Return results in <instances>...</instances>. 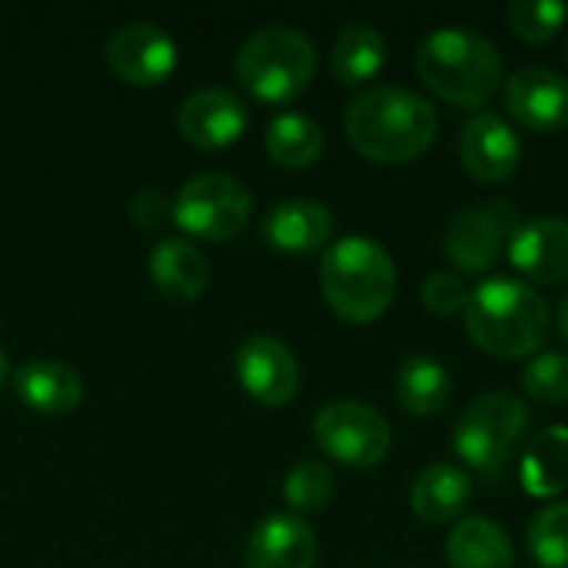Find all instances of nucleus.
<instances>
[{
  "mask_svg": "<svg viewBox=\"0 0 568 568\" xmlns=\"http://www.w3.org/2000/svg\"><path fill=\"white\" fill-rule=\"evenodd\" d=\"M180 133L200 150H223L236 143L246 130V106L233 90L203 87L190 93L176 113Z\"/></svg>",
  "mask_w": 568,
  "mask_h": 568,
  "instance_id": "nucleus-15",
  "label": "nucleus"
},
{
  "mask_svg": "<svg viewBox=\"0 0 568 568\" xmlns=\"http://www.w3.org/2000/svg\"><path fill=\"white\" fill-rule=\"evenodd\" d=\"M473 499V476L453 463H433L426 466L409 489V506L413 513L429 523V526H443L453 523L466 513Z\"/></svg>",
  "mask_w": 568,
  "mask_h": 568,
  "instance_id": "nucleus-20",
  "label": "nucleus"
},
{
  "mask_svg": "<svg viewBox=\"0 0 568 568\" xmlns=\"http://www.w3.org/2000/svg\"><path fill=\"white\" fill-rule=\"evenodd\" d=\"M566 60H568V47H566Z\"/></svg>",
  "mask_w": 568,
  "mask_h": 568,
  "instance_id": "nucleus-34",
  "label": "nucleus"
},
{
  "mask_svg": "<svg viewBox=\"0 0 568 568\" xmlns=\"http://www.w3.org/2000/svg\"><path fill=\"white\" fill-rule=\"evenodd\" d=\"M523 389L542 406L568 403V353H536L523 369Z\"/></svg>",
  "mask_w": 568,
  "mask_h": 568,
  "instance_id": "nucleus-29",
  "label": "nucleus"
},
{
  "mask_svg": "<svg viewBox=\"0 0 568 568\" xmlns=\"http://www.w3.org/2000/svg\"><path fill=\"white\" fill-rule=\"evenodd\" d=\"M313 439L329 459L349 469H373L389 456L393 429L379 409L359 399H336L316 413Z\"/></svg>",
  "mask_w": 568,
  "mask_h": 568,
  "instance_id": "nucleus-8",
  "label": "nucleus"
},
{
  "mask_svg": "<svg viewBox=\"0 0 568 568\" xmlns=\"http://www.w3.org/2000/svg\"><path fill=\"white\" fill-rule=\"evenodd\" d=\"M523 216L506 196L459 210L443 230V253L463 273H486L509 250Z\"/></svg>",
  "mask_w": 568,
  "mask_h": 568,
  "instance_id": "nucleus-9",
  "label": "nucleus"
},
{
  "mask_svg": "<svg viewBox=\"0 0 568 568\" xmlns=\"http://www.w3.org/2000/svg\"><path fill=\"white\" fill-rule=\"evenodd\" d=\"M253 213V193L240 176L200 173L186 180L173 200V223L196 240H233Z\"/></svg>",
  "mask_w": 568,
  "mask_h": 568,
  "instance_id": "nucleus-7",
  "label": "nucleus"
},
{
  "mask_svg": "<svg viewBox=\"0 0 568 568\" xmlns=\"http://www.w3.org/2000/svg\"><path fill=\"white\" fill-rule=\"evenodd\" d=\"M236 376L243 389L263 406H286L300 389V363L276 336H250L236 349Z\"/></svg>",
  "mask_w": 568,
  "mask_h": 568,
  "instance_id": "nucleus-11",
  "label": "nucleus"
},
{
  "mask_svg": "<svg viewBox=\"0 0 568 568\" xmlns=\"http://www.w3.org/2000/svg\"><path fill=\"white\" fill-rule=\"evenodd\" d=\"M106 63L133 87H156L176 70V43L156 23H123L106 40Z\"/></svg>",
  "mask_w": 568,
  "mask_h": 568,
  "instance_id": "nucleus-10",
  "label": "nucleus"
},
{
  "mask_svg": "<svg viewBox=\"0 0 568 568\" xmlns=\"http://www.w3.org/2000/svg\"><path fill=\"white\" fill-rule=\"evenodd\" d=\"M556 320H559V333H562V339H566V346H568V293L562 296V303H559Z\"/></svg>",
  "mask_w": 568,
  "mask_h": 568,
  "instance_id": "nucleus-32",
  "label": "nucleus"
},
{
  "mask_svg": "<svg viewBox=\"0 0 568 568\" xmlns=\"http://www.w3.org/2000/svg\"><path fill=\"white\" fill-rule=\"evenodd\" d=\"M233 70L240 87L256 100L290 103L310 87L316 73V50L303 30L286 23H270L243 40Z\"/></svg>",
  "mask_w": 568,
  "mask_h": 568,
  "instance_id": "nucleus-5",
  "label": "nucleus"
},
{
  "mask_svg": "<svg viewBox=\"0 0 568 568\" xmlns=\"http://www.w3.org/2000/svg\"><path fill=\"white\" fill-rule=\"evenodd\" d=\"M130 220L140 226V230H156L163 226L166 220H173V203L160 193V190H140L133 200H130Z\"/></svg>",
  "mask_w": 568,
  "mask_h": 568,
  "instance_id": "nucleus-31",
  "label": "nucleus"
},
{
  "mask_svg": "<svg viewBox=\"0 0 568 568\" xmlns=\"http://www.w3.org/2000/svg\"><path fill=\"white\" fill-rule=\"evenodd\" d=\"M13 393L40 416H63L80 406L83 379L60 359H30L13 373Z\"/></svg>",
  "mask_w": 568,
  "mask_h": 568,
  "instance_id": "nucleus-18",
  "label": "nucleus"
},
{
  "mask_svg": "<svg viewBox=\"0 0 568 568\" xmlns=\"http://www.w3.org/2000/svg\"><path fill=\"white\" fill-rule=\"evenodd\" d=\"M519 483L532 499H556L568 489V426H549L519 456Z\"/></svg>",
  "mask_w": 568,
  "mask_h": 568,
  "instance_id": "nucleus-22",
  "label": "nucleus"
},
{
  "mask_svg": "<svg viewBox=\"0 0 568 568\" xmlns=\"http://www.w3.org/2000/svg\"><path fill=\"white\" fill-rule=\"evenodd\" d=\"M506 253L509 263L519 270V276L532 283L542 286L568 283V223L559 216L523 220Z\"/></svg>",
  "mask_w": 568,
  "mask_h": 568,
  "instance_id": "nucleus-14",
  "label": "nucleus"
},
{
  "mask_svg": "<svg viewBox=\"0 0 568 568\" xmlns=\"http://www.w3.org/2000/svg\"><path fill=\"white\" fill-rule=\"evenodd\" d=\"M346 136L359 156L383 166H399L423 156L439 133L436 106L403 87H373L346 110Z\"/></svg>",
  "mask_w": 568,
  "mask_h": 568,
  "instance_id": "nucleus-1",
  "label": "nucleus"
},
{
  "mask_svg": "<svg viewBox=\"0 0 568 568\" xmlns=\"http://www.w3.org/2000/svg\"><path fill=\"white\" fill-rule=\"evenodd\" d=\"M333 213L316 200H283L263 216V240L283 253H316L333 240Z\"/></svg>",
  "mask_w": 568,
  "mask_h": 568,
  "instance_id": "nucleus-17",
  "label": "nucleus"
},
{
  "mask_svg": "<svg viewBox=\"0 0 568 568\" xmlns=\"http://www.w3.org/2000/svg\"><path fill=\"white\" fill-rule=\"evenodd\" d=\"M449 568H516L513 539L486 516H466L446 539Z\"/></svg>",
  "mask_w": 568,
  "mask_h": 568,
  "instance_id": "nucleus-21",
  "label": "nucleus"
},
{
  "mask_svg": "<svg viewBox=\"0 0 568 568\" xmlns=\"http://www.w3.org/2000/svg\"><path fill=\"white\" fill-rule=\"evenodd\" d=\"M526 436L529 406L509 389H493L466 406L453 433V449L473 473L493 483L526 449Z\"/></svg>",
  "mask_w": 568,
  "mask_h": 568,
  "instance_id": "nucleus-6",
  "label": "nucleus"
},
{
  "mask_svg": "<svg viewBox=\"0 0 568 568\" xmlns=\"http://www.w3.org/2000/svg\"><path fill=\"white\" fill-rule=\"evenodd\" d=\"M320 542L306 519L293 513L266 516L246 542V568H316Z\"/></svg>",
  "mask_w": 568,
  "mask_h": 568,
  "instance_id": "nucleus-16",
  "label": "nucleus"
},
{
  "mask_svg": "<svg viewBox=\"0 0 568 568\" xmlns=\"http://www.w3.org/2000/svg\"><path fill=\"white\" fill-rule=\"evenodd\" d=\"M506 106L529 133L568 130V77L549 67H523L506 83Z\"/></svg>",
  "mask_w": 568,
  "mask_h": 568,
  "instance_id": "nucleus-12",
  "label": "nucleus"
},
{
  "mask_svg": "<svg viewBox=\"0 0 568 568\" xmlns=\"http://www.w3.org/2000/svg\"><path fill=\"white\" fill-rule=\"evenodd\" d=\"M386 57H389L386 37L373 23H349L339 30L333 43L329 67L343 87H359L386 67Z\"/></svg>",
  "mask_w": 568,
  "mask_h": 568,
  "instance_id": "nucleus-23",
  "label": "nucleus"
},
{
  "mask_svg": "<svg viewBox=\"0 0 568 568\" xmlns=\"http://www.w3.org/2000/svg\"><path fill=\"white\" fill-rule=\"evenodd\" d=\"M463 170L479 183H503L523 163L519 133L499 113H476L459 136Z\"/></svg>",
  "mask_w": 568,
  "mask_h": 568,
  "instance_id": "nucleus-13",
  "label": "nucleus"
},
{
  "mask_svg": "<svg viewBox=\"0 0 568 568\" xmlns=\"http://www.w3.org/2000/svg\"><path fill=\"white\" fill-rule=\"evenodd\" d=\"M266 153L286 170H310L323 156V126L306 113H280L266 126Z\"/></svg>",
  "mask_w": 568,
  "mask_h": 568,
  "instance_id": "nucleus-25",
  "label": "nucleus"
},
{
  "mask_svg": "<svg viewBox=\"0 0 568 568\" xmlns=\"http://www.w3.org/2000/svg\"><path fill=\"white\" fill-rule=\"evenodd\" d=\"M463 323L469 339L496 359L536 356L552 333V313L546 296L513 276L483 280L469 293Z\"/></svg>",
  "mask_w": 568,
  "mask_h": 568,
  "instance_id": "nucleus-2",
  "label": "nucleus"
},
{
  "mask_svg": "<svg viewBox=\"0 0 568 568\" xmlns=\"http://www.w3.org/2000/svg\"><path fill=\"white\" fill-rule=\"evenodd\" d=\"M526 549L542 568H568V503L546 506L526 529Z\"/></svg>",
  "mask_w": 568,
  "mask_h": 568,
  "instance_id": "nucleus-26",
  "label": "nucleus"
},
{
  "mask_svg": "<svg viewBox=\"0 0 568 568\" xmlns=\"http://www.w3.org/2000/svg\"><path fill=\"white\" fill-rule=\"evenodd\" d=\"M396 396L409 416L433 419L449 406L453 379H449L446 366L436 363L433 356H413L403 363V369L396 376Z\"/></svg>",
  "mask_w": 568,
  "mask_h": 568,
  "instance_id": "nucleus-24",
  "label": "nucleus"
},
{
  "mask_svg": "<svg viewBox=\"0 0 568 568\" xmlns=\"http://www.w3.org/2000/svg\"><path fill=\"white\" fill-rule=\"evenodd\" d=\"M150 280L166 300L193 303L203 296V290L210 283V266L190 240L166 236V240L153 243V250H150Z\"/></svg>",
  "mask_w": 568,
  "mask_h": 568,
  "instance_id": "nucleus-19",
  "label": "nucleus"
},
{
  "mask_svg": "<svg viewBox=\"0 0 568 568\" xmlns=\"http://www.w3.org/2000/svg\"><path fill=\"white\" fill-rule=\"evenodd\" d=\"M320 286L329 310L356 326L376 323L396 300V263L369 236H343L326 246Z\"/></svg>",
  "mask_w": 568,
  "mask_h": 568,
  "instance_id": "nucleus-4",
  "label": "nucleus"
},
{
  "mask_svg": "<svg viewBox=\"0 0 568 568\" xmlns=\"http://www.w3.org/2000/svg\"><path fill=\"white\" fill-rule=\"evenodd\" d=\"M333 496H336V479H333V473L323 463L306 459V463H300V466H293L286 473L283 499L293 509V516L323 513L333 503Z\"/></svg>",
  "mask_w": 568,
  "mask_h": 568,
  "instance_id": "nucleus-27",
  "label": "nucleus"
},
{
  "mask_svg": "<svg viewBox=\"0 0 568 568\" xmlns=\"http://www.w3.org/2000/svg\"><path fill=\"white\" fill-rule=\"evenodd\" d=\"M469 293H473V290H469L456 273H446V270L429 273L426 283H423V303H426V310L436 313V316H446V320L466 313Z\"/></svg>",
  "mask_w": 568,
  "mask_h": 568,
  "instance_id": "nucleus-30",
  "label": "nucleus"
},
{
  "mask_svg": "<svg viewBox=\"0 0 568 568\" xmlns=\"http://www.w3.org/2000/svg\"><path fill=\"white\" fill-rule=\"evenodd\" d=\"M413 67L429 93L463 110L486 106L503 83V53L496 43L463 27L429 33L419 43Z\"/></svg>",
  "mask_w": 568,
  "mask_h": 568,
  "instance_id": "nucleus-3",
  "label": "nucleus"
},
{
  "mask_svg": "<svg viewBox=\"0 0 568 568\" xmlns=\"http://www.w3.org/2000/svg\"><path fill=\"white\" fill-rule=\"evenodd\" d=\"M7 373H10V366H7V356H3V349H0V386H3V379H7Z\"/></svg>",
  "mask_w": 568,
  "mask_h": 568,
  "instance_id": "nucleus-33",
  "label": "nucleus"
},
{
  "mask_svg": "<svg viewBox=\"0 0 568 568\" xmlns=\"http://www.w3.org/2000/svg\"><path fill=\"white\" fill-rule=\"evenodd\" d=\"M568 20L566 3L556 0H516L509 7V27L523 43H549Z\"/></svg>",
  "mask_w": 568,
  "mask_h": 568,
  "instance_id": "nucleus-28",
  "label": "nucleus"
}]
</instances>
